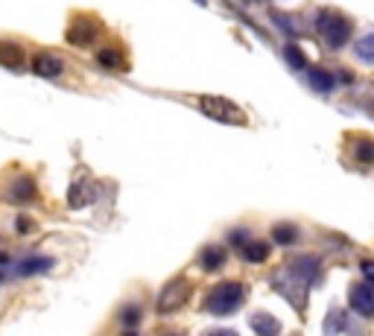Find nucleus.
Wrapping results in <instances>:
<instances>
[{
  "mask_svg": "<svg viewBox=\"0 0 374 336\" xmlns=\"http://www.w3.org/2000/svg\"><path fill=\"white\" fill-rule=\"evenodd\" d=\"M190 293V284L185 278H175L173 284H167L164 290H161V298H158V310L161 313H170L175 307H182L185 304V298Z\"/></svg>",
  "mask_w": 374,
  "mask_h": 336,
  "instance_id": "7ed1b4c3",
  "label": "nucleus"
},
{
  "mask_svg": "<svg viewBox=\"0 0 374 336\" xmlns=\"http://www.w3.org/2000/svg\"><path fill=\"white\" fill-rule=\"evenodd\" d=\"M296 237H299V231L292 228V225H275V240H278L281 246L296 243Z\"/></svg>",
  "mask_w": 374,
  "mask_h": 336,
  "instance_id": "6ab92c4d",
  "label": "nucleus"
},
{
  "mask_svg": "<svg viewBox=\"0 0 374 336\" xmlns=\"http://www.w3.org/2000/svg\"><path fill=\"white\" fill-rule=\"evenodd\" d=\"M164 336H182V333H164Z\"/></svg>",
  "mask_w": 374,
  "mask_h": 336,
  "instance_id": "bb28decb",
  "label": "nucleus"
},
{
  "mask_svg": "<svg viewBox=\"0 0 374 336\" xmlns=\"http://www.w3.org/2000/svg\"><path fill=\"white\" fill-rule=\"evenodd\" d=\"M12 193L18 196V199H29V196H36V181H29V178H18L12 184Z\"/></svg>",
  "mask_w": 374,
  "mask_h": 336,
  "instance_id": "a211bd4d",
  "label": "nucleus"
},
{
  "mask_svg": "<svg viewBox=\"0 0 374 336\" xmlns=\"http://www.w3.org/2000/svg\"><path fill=\"white\" fill-rule=\"evenodd\" d=\"M363 275L374 284V260H366V263H363Z\"/></svg>",
  "mask_w": 374,
  "mask_h": 336,
  "instance_id": "b1692460",
  "label": "nucleus"
},
{
  "mask_svg": "<svg viewBox=\"0 0 374 336\" xmlns=\"http://www.w3.org/2000/svg\"><path fill=\"white\" fill-rule=\"evenodd\" d=\"M208 336H237V333H231V330H214V333H208Z\"/></svg>",
  "mask_w": 374,
  "mask_h": 336,
  "instance_id": "a878e982",
  "label": "nucleus"
},
{
  "mask_svg": "<svg viewBox=\"0 0 374 336\" xmlns=\"http://www.w3.org/2000/svg\"><path fill=\"white\" fill-rule=\"evenodd\" d=\"M345 318H348L345 310H331L328 318H324V333H328V336H336L339 330H345V325H348Z\"/></svg>",
  "mask_w": 374,
  "mask_h": 336,
  "instance_id": "ddd939ff",
  "label": "nucleus"
},
{
  "mask_svg": "<svg viewBox=\"0 0 374 336\" xmlns=\"http://www.w3.org/2000/svg\"><path fill=\"white\" fill-rule=\"evenodd\" d=\"M202 108H205L208 117H217V120H222V123H243L240 108L231 106L229 99H217V97L202 99Z\"/></svg>",
  "mask_w": 374,
  "mask_h": 336,
  "instance_id": "20e7f679",
  "label": "nucleus"
},
{
  "mask_svg": "<svg viewBox=\"0 0 374 336\" xmlns=\"http://www.w3.org/2000/svg\"><path fill=\"white\" fill-rule=\"evenodd\" d=\"M240 248H243V258H246L249 263H264V260L269 258V246L260 243V240H257V243H249V240H246Z\"/></svg>",
  "mask_w": 374,
  "mask_h": 336,
  "instance_id": "9b49d317",
  "label": "nucleus"
},
{
  "mask_svg": "<svg viewBox=\"0 0 374 336\" xmlns=\"http://www.w3.org/2000/svg\"><path fill=\"white\" fill-rule=\"evenodd\" d=\"M96 36V27L88 21V18H79L71 29H68V41L71 44H91Z\"/></svg>",
  "mask_w": 374,
  "mask_h": 336,
  "instance_id": "1a4fd4ad",
  "label": "nucleus"
},
{
  "mask_svg": "<svg viewBox=\"0 0 374 336\" xmlns=\"http://www.w3.org/2000/svg\"><path fill=\"white\" fill-rule=\"evenodd\" d=\"M12 269H15V275H18V278H29V275H38V272H47V269H53V260H50V258H36V255H29V258L18 260Z\"/></svg>",
  "mask_w": 374,
  "mask_h": 336,
  "instance_id": "423d86ee",
  "label": "nucleus"
},
{
  "mask_svg": "<svg viewBox=\"0 0 374 336\" xmlns=\"http://www.w3.org/2000/svg\"><path fill=\"white\" fill-rule=\"evenodd\" d=\"M357 158L360 161H374V144H357Z\"/></svg>",
  "mask_w": 374,
  "mask_h": 336,
  "instance_id": "412c9836",
  "label": "nucleus"
},
{
  "mask_svg": "<svg viewBox=\"0 0 374 336\" xmlns=\"http://www.w3.org/2000/svg\"><path fill=\"white\" fill-rule=\"evenodd\" d=\"M307 79H310V85L316 91H331L333 88V79L324 74V71H307Z\"/></svg>",
  "mask_w": 374,
  "mask_h": 336,
  "instance_id": "f3484780",
  "label": "nucleus"
},
{
  "mask_svg": "<svg viewBox=\"0 0 374 336\" xmlns=\"http://www.w3.org/2000/svg\"><path fill=\"white\" fill-rule=\"evenodd\" d=\"M354 50H357V56H360L363 62H374V32L371 36H363L360 41L354 44Z\"/></svg>",
  "mask_w": 374,
  "mask_h": 336,
  "instance_id": "dca6fc26",
  "label": "nucleus"
},
{
  "mask_svg": "<svg viewBox=\"0 0 374 336\" xmlns=\"http://www.w3.org/2000/svg\"><path fill=\"white\" fill-rule=\"evenodd\" d=\"M100 62H103L106 67H123V62H120V56H117V50H103V53H100Z\"/></svg>",
  "mask_w": 374,
  "mask_h": 336,
  "instance_id": "aec40b11",
  "label": "nucleus"
},
{
  "mask_svg": "<svg viewBox=\"0 0 374 336\" xmlns=\"http://www.w3.org/2000/svg\"><path fill=\"white\" fill-rule=\"evenodd\" d=\"M126 336H135V333H126Z\"/></svg>",
  "mask_w": 374,
  "mask_h": 336,
  "instance_id": "cd10ccee",
  "label": "nucleus"
},
{
  "mask_svg": "<svg viewBox=\"0 0 374 336\" xmlns=\"http://www.w3.org/2000/svg\"><path fill=\"white\" fill-rule=\"evenodd\" d=\"M222 263H225V251H222V248L210 246V248L202 251V266H205V269H220Z\"/></svg>",
  "mask_w": 374,
  "mask_h": 336,
  "instance_id": "2eb2a0df",
  "label": "nucleus"
},
{
  "mask_svg": "<svg viewBox=\"0 0 374 336\" xmlns=\"http://www.w3.org/2000/svg\"><path fill=\"white\" fill-rule=\"evenodd\" d=\"M68 202H71L73 208H82V205H88V202H91V188H88L85 181H76L73 188H71V196H68Z\"/></svg>",
  "mask_w": 374,
  "mask_h": 336,
  "instance_id": "4468645a",
  "label": "nucleus"
},
{
  "mask_svg": "<svg viewBox=\"0 0 374 336\" xmlns=\"http://www.w3.org/2000/svg\"><path fill=\"white\" fill-rule=\"evenodd\" d=\"M289 272L296 275L299 281H316L319 275V260L316 258H296L289 263Z\"/></svg>",
  "mask_w": 374,
  "mask_h": 336,
  "instance_id": "6e6552de",
  "label": "nucleus"
},
{
  "mask_svg": "<svg viewBox=\"0 0 374 336\" xmlns=\"http://www.w3.org/2000/svg\"><path fill=\"white\" fill-rule=\"evenodd\" d=\"M243 301H246V287L234 284V281H225V284H217V287L208 293L205 307L217 316H229V313L243 307Z\"/></svg>",
  "mask_w": 374,
  "mask_h": 336,
  "instance_id": "f257e3e1",
  "label": "nucleus"
},
{
  "mask_svg": "<svg viewBox=\"0 0 374 336\" xmlns=\"http://www.w3.org/2000/svg\"><path fill=\"white\" fill-rule=\"evenodd\" d=\"M316 27L322 32V38L328 41L331 47H343L348 41V36H351V24L345 18H339L336 12H322Z\"/></svg>",
  "mask_w": 374,
  "mask_h": 336,
  "instance_id": "f03ea898",
  "label": "nucleus"
},
{
  "mask_svg": "<svg viewBox=\"0 0 374 336\" xmlns=\"http://www.w3.org/2000/svg\"><path fill=\"white\" fill-rule=\"evenodd\" d=\"M351 307L366 318L374 316V284L371 281L368 284H354L351 287Z\"/></svg>",
  "mask_w": 374,
  "mask_h": 336,
  "instance_id": "39448f33",
  "label": "nucleus"
},
{
  "mask_svg": "<svg viewBox=\"0 0 374 336\" xmlns=\"http://www.w3.org/2000/svg\"><path fill=\"white\" fill-rule=\"evenodd\" d=\"M252 328H254L257 336H278L281 322L275 316H269V313H254L252 316Z\"/></svg>",
  "mask_w": 374,
  "mask_h": 336,
  "instance_id": "9d476101",
  "label": "nucleus"
},
{
  "mask_svg": "<svg viewBox=\"0 0 374 336\" xmlns=\"http://www.w3.org/2000/svg\"><path fill=\"white\" fill-rule=\"evenodd\" d=\"M0 64L3 67H18L21 64V47L12 41H0Z\"/></svg>",
  "mask_w": 374,
  "mask_h": 336,
  "instance_id": "f8f14e48",
  "label": "nucleus"
},
{
  "mask_svg": "<svg viewBox=\"0 0 374 336\" xmlns=\"http://www.w3.org/2000/svg\"><path fill=\"white\" fill-rule=\"evenodd\" d=\"M287 59H289V64H292V67H304V64H307V62H304V56L299 53L296 47H287Z\"/></svg>",
  "mask_w": 374,
  "mask_h": 336,
  "instance_id": "4be33fe9",
  "label": "nucleus"
},
{
  "mask_svg": "<svg viewBox=\"0 0 374 336\" xmlns=\"http://www.w3.org/2000/svg\"><path fill=\"white\" fill-rule=\"evenodd\" d=\"M6 266H9V258L0 255V275H6Z\"/></svg>",
  "mask_w": 374,
  "mask_h": 336,
  "instance_id": "393cba45",
  "label": "nucleus"
},
{
  "mask_svg": "<svg viewBox=\"0 0 374 336\" xmlns=\"http://www.w3.org/2000/svg\"><path fill=\"white\" fill-rule=\"evenodd\" d=\"M62 67H64L62 59L53 56V53H38L36 59H32V71H36L38 76H47V79H50V76H59Z\"/></svg>",
  "mask_w": 374,
  "mask_h": 336,
  "instance_id": "0eeeda50",
  "label": "nucleus"
},
{
  "mask_svg": "<svg viewBox=\"0 0 374 336\" xmlns=\"http://www.w3.org/2000/svg\"><path fill=\"white\" fill-rule=\"evenodd\" d=\"M138 307H129V310H123V325H138Z\"/></svg>",
  "mask_w": 374,
  "mask_h": 336,
  "instance_id": "5701e85b",
  "label": "nucleus"
}]
</instances>
